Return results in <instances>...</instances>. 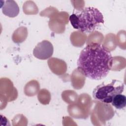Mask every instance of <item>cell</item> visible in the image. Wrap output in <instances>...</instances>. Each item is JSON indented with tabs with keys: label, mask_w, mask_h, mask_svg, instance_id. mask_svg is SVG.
<instances>
[{
	"label": "cell",
	"mask_w": 126,
	"mask_h": 126,
	"mask_svg": "<svg viewBox=\"0 0 126 126\" xmlns=\"http://www.w3.org/2000/svg\"><path fill=\"white\" fill-rule=\"evenodd\" d=\"M113 58L110 51L100 43L91 42L80 52L78 69L85 76L92 80H101L111 69Z\"/></svg>",
	"instance_id": "1"
},
{
	"label": "cell",
	"mask_w": 126,
	"mask_h": 126,
	"mask_svg": "<svg viewBox=\"0 0 126 126\" xmlns=\"http://www.w3.org/2000/svg\"><path fill=\"white\" fill-rule=\"evenodd\" d=\"M111 103L117 109H123L126 105V96L122 94H118L113 97Z\"/></svg>",
	"instance_id": "6"
},
{
	"label": "cell",
	"mask_w": 126,
	"mask_h": 126,
	"mask_svg": "<svg viewBox=\"0 0 126 126\" xmlns=\"http://www.w3.org/2000/svg\"><path fill=\"white\" fill-rule=\"evenodd\" d=\"M3 13L10 17H14L19 14V8L14 0H6L2 7Z\"/></svg>",
	"instance_id": "5"
},
{
	"label": "cell",
	"mask_w": 126,
	"mask_h": 126,
	"mask_svg": "<svg viewBox=\"0 0 126 126\" xmlns=\"http://www.w3.org/2000/svg\"><path fill=\"white\" fill-rule=\"evenodd\" d=\"M124 90V84L121 81L112 80L111 82L105 85L103 82L97 86L93 92V97L105 104L111 103L113 97L122 94Z\"/></svg>",
	"instance_id": "3"
},
{
	"label": "cell",
	"mask_w": 126,
	"mask_h": 126,
	"mask_svg": "<svg viewBox=\"0 0 126 126\" xmlns=\"http://www.w3.org/2000/svg\"><path fill=\"white\" fill-rule=\"evenodd\" d=\"M69 20L74 29L83 33L93 32L99 24L104 23L102 14L94 7L79 9L69 16Z\"/></svg>",
	"instance_id": "2"
},
{
	"label": "cell",
	"mask_w": 126,
	"mask_h": 126,
	"mask_svg": "<svg viewBox=\"0 0 126 126\" xmlns=\"http://www.w3.org/2000/svg\"><path fill=\"white\" fill-rule=\"evenodd\" d=\"M54 51L52 44L49 41L44 40L38 43L33 51L34 56L40 60H47L50 58Z\"/></svg>",
	"instance_id": "4"
}]
</instances>
